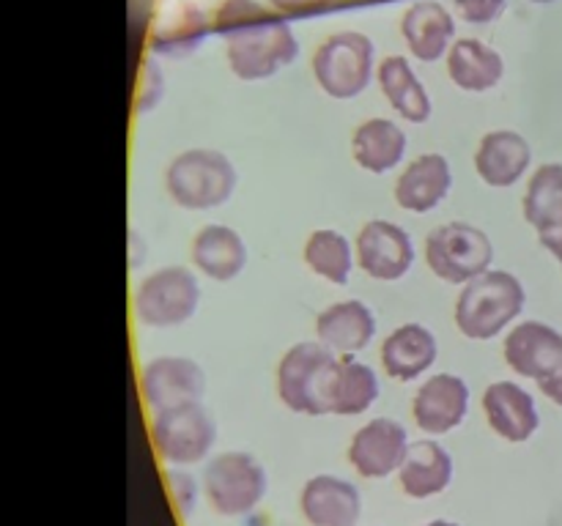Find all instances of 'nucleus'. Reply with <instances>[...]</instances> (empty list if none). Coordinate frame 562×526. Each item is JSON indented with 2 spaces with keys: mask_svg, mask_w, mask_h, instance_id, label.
I'll list each match as a JSON object with an SVG mask.
<instances>
[{
  "mask_svg": "<svg viewBox=\"0 0 562 526\" xmlns=\"http://www.w3.org/2000/svg\"><path fill=\"white\" fill-rule=\"evenodd\" d=\"M217 31L228 42V64L241 80H263L296 58V38L289 22L256 0H225L217 11Z\"/></svg>",
  "mask_w": 562,
  "mask_h": 526,
  "instance_id": "f257e3e1",
  "label": "nucleus"
},
{
  "mask_svg": "<svg viewBox=\"0 0 562 526\" xmlns=\"http://www.w3.org/2000/svg\"><path fill=\"white\" fill-rule=\"evenodd\" d=\"M525 285L516 274L488 268L470 279L456 301V327L470 340H492L503 334L525 310Z\"/></svg>",
  "mask_w": 562,
  "mask_h": 526,
  "instance_id": "f03ea898",
  "label": "nucleus"
},
{
  "mask_svg": "<svg viewBox=\"0 0 562 526\" xmlns=\"http://www.w3.org/2000/svg\"><path fill=\"white\" fill-rule=\"evenodd\" d=\"M340 356L324 343H296L278 365V395L296 414H333Z\"/></svg>",
  "mask_w": 562,
  "mask_h": 526,
  "instance_id": "7ed1b4c3",
  "label": "nucleus"
},
{
  "mask_svg": "<svg viewBox=\"0 0 562 526\" xmlns=\"http://www.w3.org/2000/svg\"><path fill=\"white\" fill-rule=\"evenodd\" d=\"M234 162L223 151L192 148L179 153L165 170V186L173 203L192 211H206L231 201L236 190Z\"/></svg>",
  "mask_w": 562,
  "mask_h": 526,
  "instance_id": "20e7f679",
  "label": "nucleus"
},
{
  "mask_svg": "<svg viewBox=\"0 0 562 526\" xmlns=\"http://www.w3.org/2000/svg\"><path fill=\"white\" fill-rule=\"evenodd\" d=\"M267 469L252 458L250 453H220L212 458L203 471V493H206L209 504L214 513L228 515H247L263 502L267 496Z\"/></svg>",
  "mask_w": 562,
  "mask_h": 526,
  "instance_id": "39448f33",
  "label": "nucleus"
},
{
  "mask_svg": "<svg viewBox=\"0 0 562 526\" xmlns=\"http://www.w3.org/2000/svg\"><path fill=\"white\" fill-rule=\"evenodd\" d=\"M494 261V244L481 228L467 222H448L431 230L426 239V263L439 279L467 285L488 272Z\"/></svg>",
  "mask_w": 562,
  "mask_h": 526,
  "instance_id": "423d86ee",
  "label": "nucleus"
},
{
  "mask_svg": "<svg viewBox=\"0 0 562 526\" xmlns=\"http://www.w3.org/2000/svg\"><path fill=\"white\" fill-rule=\"evenodd\" d=\"M201 305V285L187 266H165L148 274L135 290L137 321L151 329L179 327Z\"/></svg>",
  "mask_w": 562,
  "mask_h": 526,
  "instance_id": "0eeeda50",
  "label": "nucleus"
},
{
  "mask_svg": "<svg viewBox=\"0 0 562 526\" xmlns=\"http://www.w3.org/2000/svg\"><path fill=\"white\" fill-rule=\"evenodd\" d=\"M151 438L165 464L187 469L209 458L217 425L201 403H184L154 414Z\"/></svg>",
  "mask_w": 562,
  "mask_h": 526,
  "instance_id": "6e6552de",
  "label": "nucleus"
},
{
  "mask_svg": "<svg viewBox=\"0 0 562 526\" xmlns=\"http://www.w3.org/2000/svg\"><path fill=\"white\" fill-rule=\"evenodd\" d=\"M316 80L329 96L355 99L371 82L373 42L362 33L346 31L329 36L313 58Z\"/></svg>",
  "mask_w": 562,
  "mask_h": 526,
  "instance_id": "1a4fd4ad",
  "label": "nucleus"
},
{
  "mask_svg": "<svg viewBox=\"0 0 562 526\" xmlns=\"http://www.w3.org/2000/svg\"><path fill=\"white\" fill-rule=\"evenodd\" d=\"M206 392V373L187 356H157L140 373L143 403L157 411L184 403H201Z\"/></svg>",
  "mask_w": 562,
  "mask_h": 526,
  "instance_id": "9d476101",
  "label": "nucleus"
},
{
  "mask_svg": "<svg viewBox=\"0 0 562 526\" xmlns=\"http://www.w3.org/2000/svg\"><path fill=\"white\" fill-rule=\"evenodd\" d=\"M409 433L398 420L376 416L355 433L349 444V460L366 480H384L401 469L409 453Z\"/></svg>",
  "mask_w": 562,
  "mask_h": 526,
  "instance_id": "9b49d317",
  "label": "nucleus"
},
{
  "mask_svg": "<svg viewBox=\"0 0 562 526\" xmlns=\"http://www.w3.org/2000/svg\"><path fill=\"white\" fill-rule=\"evenodd\" d=\"M357 263L368 277L395 283L415 263V244L401 225L371 219L357 236Z\"/></svg>",
  "mask_w": 562,
  "mask_h": 526,
  "instance_id": "f8f14e48",
  "label": "nucleus"
},
{
  "mask_svg": "<svg viewBox=\"0 0 562 526\" xmlns=\"http://www.w3.org/2000/svg\"><path fill=\"white\" fill-rule=\"evenodd\" d=\"M417 427L428 436H445L456 431L470 414V387L461 376L437 373L417 389L412 400Z\"/></svg>",
  "mask_w": 562,
  "mask_h": 526,
  "instance_id": "ddd939ff",
  "label": "nucleus"
},
{
  "mask_svg": "<svg viewBox=\"0 0 562 526\" xmlns=\"http://www.w3.org/2000/svg\"><path fill=\"white\" fill-rule=\"evenodd\" d=\"M300 510L311 526H357L362 515L360 488L338 474H316L302 488Z\"/></svg>",
  "mask_w": 562,
  "mask_h": 526,
  "instance_id": "4468645a",
  "label": "nucleus"
},
{
  "mask_svg": "<svg viewBox=\"0 0 562 526\" xmlns=\"http://www.w3.org/2000/svg\"><path fill=\"white\" fill-rule=\"evenodd\" d=\"M503 354L510 370L541 381L562 359V334L543 321H525L510 329Z\"/></svg>",
  "mask_w": 562,
  "mask_h": 526,
  "instance_id": "2eb2a0df",
  "label": "nucleus"
},
{
  "mask_svg": "<svg viewBox=\"0 0 562 526\" xmlns=\"http://www.w3.org/2000/svg\"><path fill=\"white\" fill-rule=\"evenodd\" d=\"M483 411L492 431L510 444L532 438V433L541 425L536 398L516 381L488 384L483 392Z\"/></svg>",
  "mask_w": 562,
  "mask_h": 526,
  "instance_id": "dca6fc26",
  "label": "nucleus"
},
{
  "mask_svg": "<svg viewBox=\"0 0 562 526\" xmlns=\"http://www.w3.org/2000/svg\"><path fill=\"white\" fill-rule=\"evenodd\" d=\"M453 186V170L442 153H423L406 164L395 181V203L404 211L428 214L448 197Z\"/></svg>",
  "mask_w": 562,
  "mask_h": 526,
  "instance_id": "f3484780",
  "label": "nucleus"
},
{
  "mask_svg": "<svg viewBox=\"0 0 562 526\" xmlns=\"http://www.w3.org/2000/svg\"><path fill=\"white\" fill-rule=\"evenodd\" d=\"M318 343L327 345L335 354L351 356L366 348L376 334V316L360 299L335 301L316 318Z\"/></svg>",
  "mask_w": 562,
  "mask_h": 526,
  "instance_id": "a211bd4d",
  "label": "nucleus"
},
{
  "mask_svg": "<svg viewBox=\"0 0 562 526\" xmlns=\"http://www.w3.org/2000/svg\"><path fill=\"white\" fill-rule=\"evenodd\" d=\"M453 471V455L437 438H420L409 444V453L398 469V480L409 499H431L448 491Z\"/></svg>",
  "mask_w": 562,
  "mask_h": 526,
  "instance_id": "6ab92c4d",
  "label": "nucleus"
},
{
  "mask_svg": "<svg viewBox=\"0 0 562 526\" xmlns=\"http://www.w3.org/2000/svg\"><path fill=\"white\" fill-rule=\"evenodd\" d=\"M532 162V148L519 132H488L475 151V170L488 186H514Z\"/></svg>",
  "mask_w": 562,
  "mask_h": 526,
  "instance_id": "aec40b11",
  "label": "nucleus"
},
{
  "mask_svg": "<svg viewBox=\"0 0 562 526\" xmlns=\"http://www.w3.org/2000/svg\"><path fill=\"white\" fill-rule=\"evenodd\" d=\"M439 356V343L423 323H404L382 343L384 373L395 381H415Z\"/></svg>",
  "mask_w": 562,
  "mask_h": 526,
  "instance_id": "412c9836",
  "label": "nucleus"
},
{
  "mask_svg": "<svg viewBox=\"0 0 562 526\" xmlns=\"http://www.w3.org/2000/svg\"><path fill=\"white\" fill-rule=\"evenodd\" d=\"M192 263L217 283L239 277L247 263L245 239L228 225H206L192 239Z\"/></svg>",
  "mask_w": 562,
  "mask_h": 526,
  "instance_id": "4be33fe9",
  "label": "nucleus"
},
{
  "mask_svg": "<svg viewBox=\"0 0 562 526\" xmlns=\"http://www.w3.org/2000/svg\"><path fill=\"white\" fill-rule=\"evenodd\" d=\"M401 31H404V38L415 58L437 60L453 47L456 22L442 3L420 0L404 14Z\"/></svg>",
  "mask_w": 562,
  "mask_h": 526,
  "instance_id": "5701e85b",
  "label": "nucleus"
},
{
  "mask_svg": "<svg viewBox=\"0 0 562 526\" xmlns=\"http://www.w3.org/2000/svg\"><path fill=\"white\" fill-rule=\"evenodd\" d=\"M406 153V135L387 118H371L357 126L351 137V157L362 170L373 175L390 173Z\"/></svg>",
  "mask_w": 562,
  "mask_h": 526,
  "instance_id": "b1692460",
  "label": "nucleus"
},
{
  "mask_svg": "<svg viewBox=\"0 0 562 526\" xmlns=\"http://www.w3.org/2000/svg\"><path fill=\"white\" fill-rule=\"evenodd\" d=\"M206 16L187 0H176L159 14L157 25L151 31V49L170 58H184L195 53L206 38Z\"/></svg>",
  "mask_w": 562,
  "mask_h": 526,
  "instance_id": "393cba45",
  "label": "nucleus"
},
{
  "mask_svg": "<svg viewBox=\"0 0 562 526\" xmlns=\"http://www.w3.org/2000/svg\"><path fill=\"white\" fill-rule=\"evenodd\" d=\"M448 71L450 80L461 88V91H488L497 85L505 75V64L499 53H494L488 44L477 42V38H459L453 47L448 49Z\"/></svg>",
  "mask_w": 562,
  "mask_h": 526,
  "instance_id": "a878e982",
  "label": "nucleus"
},
{
  "mask_svg": "<svg viewBox=\"0 0 562 526\" xmlns=\"http://www.w3.org/2000/svg\"><path fill=\"white\" fill-rule=\"evenodd\" d=\"M379 85L406 121L423 124L431 118V99L404 55H390L379 64Z\"/></svg>",
  "mask_w": 562,
  "mask_h": 526,
  "instance_id": "bb28decb",
  "label": "nucleus"
},
{
  "mask_svg": "<svg viewBox=\"0 0 562 526\" xmlns=\"http://www.w3.org/2000/svg\"><path fill=\"white\" fill-rule=\"evenodd\" d=\"M305 263L318 277L335 285H346L351 268H355V250L340 230L318 228L305 241Z\"/></svg>",
  "mask_w": 562,
  "mask_h": 526,
  "instance_id": "cd10ccee",
  "label": "nucleus"
},
{
  "mask_svg": "<svg viewBox=\"0 0 562 526\" xmlns=\"http://www.w3.org/2000/svg\"><path fill=\"white\" fill-rule=\"evenodd\" d=\"M379 400V376L373 367L362 362L344 356L340 359L338 378L333 389V414L338 416H357L366 414Z\"/></svg>",
  "mask_w": 562,
  "mask_h": 526,
  "instance_id": "c85d7f7f",
  "label": "nucleus"
},
{
  "mask_svg": "<svg viewBox=\"0 0 562 526\" xmlns=\"http://www.w3.org/2000/svg\"><path fill=\"white\" fill-rule=\"evenodd\" d=\"M562 217V164L549 162L532 173L525 192V219L543 230Z\"/></svg>",
  "mask_w": 562,
  "mask_h": 526,
  "instance_id": "c756f323",
  "label": "nucleus"
},
{
  "mask_svg": "<svg viewBox=\"0 0 562 526\" xmlns=\"http://www.w3.org/2000/svg\"><path fill=\"white\" fill-rule=\"evenodd\" d=\"M165 482H168V493L170 499H173L181 518H190L198 507V493H201L195 477H192L187 469H181V466H168V471H165Z\"/></svg>",
  "mask_w": 562,
  "mask_h": 526,
  "instance_id": "7c9ffc66",
  "label": "nucleus"
},
{
  "mask_svg": "<svg viewBox=\"0 0 562 526\" xmlns=\"http://www.w3.org/2000/svg\"><path fill=\"white\" fill-rule=\"evenodd\" d=\"M162 88H165L162 69L157 66V60L148 58L146 64H143L140 77H137V93H135L137 113H148V110L157 107V102L162 99Z\"/></svg>",
  "mask_w": 562,
  "mask_h": 526,
  "instance_id": "2f4dec72",
  "label": "nucleus"
},
{
  "mask_svg": "<svg viewBox=\"0 0 562 526\" xmlns=\"http://www.w3.org/2000/svg\"><path fill=\"white\" fill-rule=\"evenodd\" d=\"M456 5L472 25H488L505 11V0H456Z\"/></svg>",
  "mask_w": 562,
  "mask_h": 526,
  "instance_id": "473e14b6",
  "label": "nucleus"
},
{
  "mask_svg": "<svg viewBox=\"0 0 562 526\" xmlns=\"http://www.w3.org/2000/svg\"><path fill=\"white\" fill-rule=\"evenodd\" d=\"M538 241H541L558 261H562V217L554 219V222L547 225L543 230H538Z\"/></svg>",
  "mask_w": 562,
  "mask_h": 526,
  "instance_id": "72a5a7b5",
  "label": "nucleus"
},
{
  "mask_svg": "<svg viewBox=\"0 0 562 526\" xmlns=\"http://www.w3.org/2000/svg\"><path fill=\"white\" fill-rule=\"evenodd\" d=\"M272 3L289 14H316V11L327 9L333 0H272Z\"/></svg>",
  "mask_w": 562,
  "mask_h": 526,
  "instance_id": "f704fd0d",
  "label": "nucleus"
},
{
  "mask_svg": "<svg viewBox=\"0 0 562 526\" xmlns=\"http://www.w3.org/2000/svg\"><path fill=\"white\" fill-rule=\"evenodd\" d=\"M538 387H541V392L547 395L552 403L562 405V359L558 362V367H554L547 378H541V381H538Z\"/></svg>",
  "mask_w": 562,
  "mask_h": 526,
  "instance_id": "c9c22d12",
  "label": "nucleus"
},
{
  "mask_svg": "<svg viewBox=\"0 0 562 526\" xmlns=\"http://www.w3.org/2000/svg\"><path fill=\"white\" fill-rule=\"evenodd\" d=\"M423 526H461V524H456V521H445V518H437V521H428V524H423Z\"/></svg>",
  "mask_w": 562,
  "mask_h": 526,
  "instance_id": "e433bc0d",
  "label": "nucleus"
},
{
  "mask_svg": "<svg viewBox=\"0 0 562 526\" xmlns=\"http://www.w3.org/2000/svg\"><path fill=\"white\" fill-rule=\"evenodd\" d=\"M560 263H562V261H560Z\"/></svg>",
  "mask_w": 562,
  "mask_h": 526,
  "instance_id": "4c0bfd02",
  "label": "nucleus"
}]
</instances>
